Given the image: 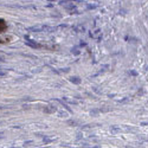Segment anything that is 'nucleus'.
I'll return each mask as SVG.
<instances>
[{
    "label": "nucleus",
    "instance_id": "1",
    "mask_svg": "<svg viewBox=\"0 0 148 148\" xmlns=\"http://www.w3.org/2000/svg\"><path fill=\"white\" fill-rule=\"evenodd\" d=\"M6 29H7V24H6V21L3 20V19H0V32L6 31Z\"/></svg>",
    "mask_w": 148,
    "mask_h": 148
},
{
    "label": "nucleus",
    "instance_id": "2",
    "mask_svg": "<svg viewBox=\"0 0 148 148\" xmlns=\"http://www.w3.org/2000/svg\"><path fill=\"white\" fill-rule=\"evenodd\" d=\"M11 39H12V37H10V36H5V37H3V38H0V43L6 44V43L11 42Z\"/></svg>",
    "mask_w": 148,
    "mask_h": 148
}]
</instances>
